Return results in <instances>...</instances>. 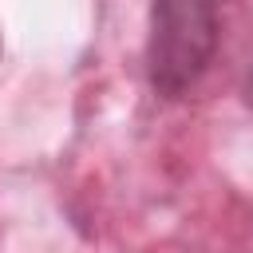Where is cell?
Instances as JSON below:
<instances>
[{"instance_id": "obj_1", "label": "cell", "mask_w": 253, "mask_h": 253, "mask_svg": "<svg viewBox=\"0 0 253 253\" xmlns=\"http://www.w3.org/2000/svg\"><path fill=\"white\" fill-rule=\"evenodd\" d=\"M217 43L213 0H154L150 24V83L162 95H182L206 71Z\"/></svg>"}, {"instance_id": "obj_2", "label": "cell", "mask_w": 253, "mask_h": 253, "mask_svg": "<svg viewBox=\"0 0 253 253\" xmlns=\"http://www.w3.org/2000/svg\"><path fill=\"white\" fill-rule=\"evenodd\" d=\"M249 103H253V75H249Z\"/></svg>"}]
</instances>
